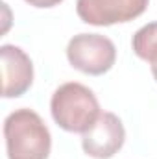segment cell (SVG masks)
<instances>
[{"instance_id": "cell-1", "label": "cell", "mask_w": 157, "mask_h": 159, "mask_svg": "<svg viewBox=\"0 0 157 159\" xmlns=\"http://www.w3.org/2000/svg\"><path fill=\"white\" fill-rule=\"evenodd\" d=\"M7 159H48L52 135L34 109L20 107L4 120Z\"/></svg>"}, {"instance_id": "cell-2", "label": "cell", "mask_w": 157, "mask_h": 159, "mask_svg": "<svg viewBox=\"0 0 157 159\" xmlns=\"http://www.w3.org/2000/svg\"><path fill=\"white\" fill-rule=\"evenodd\" d=\"M50 111L56 124L70 133H85L100 117L96 94L78 81L59 85L50 100Z\"/></svg>"}, {"instance_id": "cell-3", "label": "cell", "mask_w": 157, "mask_h": 159, "mask_svg": "<svg viewBox=\"0 0 157 159\" xmlns=\"http://www.w3.org/2000/svg\"><path fill=\"white\" fill-rule=\"evenodd\" d=\"M69 63L83 74L102 76L117 61L115 43L100 34H78L67 44Z\"/></svg>"}, {"instance_id": "cell-4", "label": "cell", "mask_w": 157, "mask_h": 159, "mask_svg": "<svg viewBox=\"0 0 157 159\" xmlns=\"http://www.w3.org/2000/svg\"><path fill=\"white\" fill-rule=\"evenodd\" d=\"M150 0H76V13L85 24L111 26L141 17Z\"/></svg>"}, {"instance_id": "cell-5", "label": "cell", "mask_w": 157, "mask_h": 159, "mask_svg": "<svg viewBox=\"0 0 157 159\" xmlns=\"http://www.w3.org/2000/svg\"><path fill=\"white\" fill-rule=\"evenodd\" d=\"M126 129L115 113L104 111L96 122L81 135V148L89 157L111 159L124 146Z\"/></svg>"}, {"instance_id": "cell-6", "label": "cell", "mask_w": 157, "mask_h": 159, "mask_svg": "<svg viewBox=\"0 0 157 159\" xmlns=\"http://www.w3.org/2000/svg\"><path fill=\"white\" fill-rule=\"evenodd\" d=\"M0 57H2V96L4 98L22 96L34 83V63L30 56L15 44H2Z\"/></svg>"}, {"instance_id": "cell-7", "label": "cell", "mask_w": 157, "mask_h": 159, "mask_svg": "<svg viewBox=\"0 0 157 159\" xmlns=\"http://www.w3.org/2000/svg\"><path fill=\"white\" fill-rule=\"evenodd\" d=\"M131 46L137 57L150 63L152 74L157 81V22H150L139 28L131 39Z\"/></svg>"}, {"instance_id": "cell-8", "label": "cell", "mask_w": 157, "mask_h": 159, "mask_svg": "<svg viewBox=\"0 0 157 159\" xmlns=\"http://www.w3.org/2000/svg\"><path fill=\"white\" fill-rule=\"evenodd\" d=\"M26 2L34 7H54V6L61 4L63 0H26Z\"/></svg>"}]
</instances>
